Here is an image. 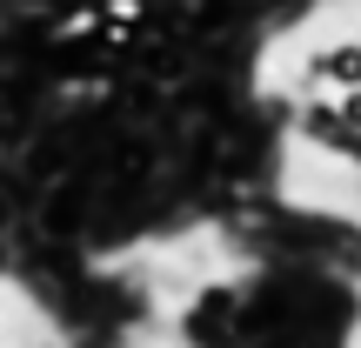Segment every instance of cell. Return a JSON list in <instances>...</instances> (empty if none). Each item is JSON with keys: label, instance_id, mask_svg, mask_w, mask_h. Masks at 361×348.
<instances>
[{"label": "cell", "instance_id": "cell-1", "mask_svg": "<svg viewBox=\"0 0 361 348\" xmlns=\"http://www.w3.org/2000/svg\"><path fill=\"white\" fill-rule=\"evenodd\" d=\"M308 80L314 88H328V94H341V88H361V40H328L322 54L308 61Z\"/></svg>", "mask_w": 361, "mask_h": 348}, {"label": "cell", "instance_id": "cell-2", "mask_svg": "<svg viewBox=\"0 0 361 348\" xmlns=\"http://www.w3.org/2000/svg\"><path fill=\"white\" fill-rule=\"evenodd\" d=\"M335 128L361 134V88H341V94H335Z\"/></svg>", "mask_w": 361, "mask_h": 348}, {"label": "cell", "instance_id": "cell-3", "mask_svg": "<svg viewBox=\"0 0 361 348\" xmlns=\"http://www.w3.org/2000/svg\"><path fill=\"white\" fill-rule=\"evenodd\" d=\"M141 13H147V0H107V20L114 27H141Z\"/></svg>", "mask_w": 361, "mask_h": 348}]
</instances>
